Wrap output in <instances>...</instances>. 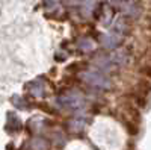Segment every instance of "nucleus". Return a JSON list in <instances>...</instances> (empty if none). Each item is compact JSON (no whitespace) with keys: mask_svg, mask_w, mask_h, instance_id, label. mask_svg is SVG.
<instances>
[{"mask_svg":"<svg viewBox=\"0 0 151 150\" xmlns=\"http://www.w3.org/2000/svg\"><path fill=\"white\" fill-rule=\"evenodd\" d=\"M79 78L86 82L88 85L94 86V88H98V90H110L112 88V79L107 76V73L104 71H100V70H83V71H79Z\"/></svg>","mask_w":151,"mask_h":150,"instance_id":"nucleus-1","label":"nucleus"},{"mask_svg":"<svg viewBox=\"0 0 151 150\" xmlns=\"http://www.w3.org/2000/svg\"><path fill=\"white\" fill-rule=\"evenodd\" d=\"M58 105L67 111H80L86 105V99L79 91H65L58 97Z\"/></svg>","mask_w":151,"mask_h":150,"instance_id":"nucleus-2","label":"nucleus"},{"mask_svg":"<svg viewBox=\"0 0 151 150\" xmlns=\"http://www.w3.org/2000/svg\"><path fill=\"white\" fill-rule=\"evenodd\" d=\"M151 94V80L147 78H142L136 83V93H134V102L139 108H145L148 103V97Z\"/></svg>","mask_w":151,"mask_h":150,"instance_id":"nucleus-3","label":"nucleus"},{"mask_svg":"<svg viewBox=\"0 0 151 150\" xmlns=\"http://www.w3.org/2000/svg\"><path fill=\"white\" fill-rule=\"evenodd\" d=\"M95 18L103 24V26H110L113 18H115V9H113V6L110 3H100V6L97 9L92 11Z\"/></svg>","mask_w":151,"mask_h":150,"instance_id":"nucleus-4","label":"nucleus"},{"mask_svg":"<svg viewBox=\"0 0 151 150\" xmlns=\"http://www.w3.org/2000/svg\"><path fill=\"white\" fill-rule=\"evenodd\" d=\"M124 41V35L121 33H116V32H113V30H109L106 35L101 36V46L107 50H115L118 49Z\"/></svg>","mask_w":151,"mask_h":150,"instance_id":"nucleus-5","label":"nucleus"},{"mask_svg":"<svg viewBox=\"0 0 151 150\" xmlns=\"http://www.w3.org/2000/svg\"><path fill=\"white\" fill-rule=\"evenodd\" d=\"M110 61L113 62V65H115L116 68H121V67H125L130 62V55L125 49H115L112 50V53L109 55Z\"/></svg>","mask_w":151,"mask_h":150,"instance_id":"nucleus-6","label":"nucleus"},{"mask_svg":"<svg viewBox=\"0 0 151 150\" xmlns=\"http://www.w3.org/2000/svg\"><path fill=\"white\" fill-rule=\"evenodd\" d=\"M121 9H122L124 17L127 18H136L142 11L141 5L136 0H124V2H121Z\"/></svg>","mask_w":151,"mask_h":150,"instance_id":"nucleus-7","label":"nucleus"},{"mask_svg":"<svg viewBox=\"0 0 151 150\" xmlns=\"http://www.w3.org/2000/svg\"><path fill=\"white\" fill-rule=\"evenodd\" d=\"M92 64L97 67V70L104 71V73H109V71H112V70L116 68L115 65H113V62L110 61L109 55H104V53L95 55V56L92 58Z\"/></svg>","mask_w":151,"mask_h":150,"instance_id":"nucleus-8","label":"nucleus"},{"mask_svg":"<svg viewBox=\"0 0 151 150\" xmlns=\"http://www.w3.org/2000/svg\"><path fill=\"white\" fill-rule=\"evenodd\" d=\"M88 121H89V120H88L86 117L77 115V117H73L71 120L67 121V128L73 133H79V132H83L85 130V128L88 126Z\"/></svg>","mask_w":151,"mask_h":150,"instance_id":"nucleus-9","label":"nucleus"},{"mask_svg":"<svg viewBox=\"0 0 151 150\" xmlns=\"http://www.w3.org/2000/svg\"><path fill=\"white\" fill-rule=\"evenodd\" d=\"M129 29H130L129 20H127V17H124V15L118 17L116 20H113L112 24H110V30L116 32V33H121V35H125L129 32Z\"/></svg>","mask_w":151,"mask_h":150,"instance_id":"nucleus-10","label":"nucleus"},{"mask_svg":"<svg viewBox=\"0 0 151 150\" xmlns=\"http://www.w3.org/2000/svg\"><path fill=\"white\" fill-rule=\"evenodd\" d=\"M27 91L33 97H42L44 91H45V85H44V82L41 79H35V80L27 83Z\"/></svg>","mask_w":151,"mask_h":150,"instance_id":"nucleus-11","label":"nucleus"},{"mask_svg":"<svg viewBox=\"0 0 151 150\" xmlns=\"http://www.w3.org/2000/svg\"><path fill=\"white\" fill-rule=\"evenodd\" d=\"M30 150H50V141L42 136H35L29 143Z\"/></svg>","mask_w":151,"mask_h":150,"instance_id":"nucleus-12","label":"nucleus"},{"mask_svg":"<svg viewBox=\"0 0 151 150\" xmlns=\"http://www.w3.org/2000/svg\"><path fill=\"white\" fill-rule=\"evenodd\" d=\"M6 130H9V132H18V130H21V121H20V118L15 114H12V112L8 114Z\"/></svg>","mask_w":151,"mask_h":150,"instance_id":"nucleus-13","label":"nucleus"},{"mask_svg":"<svg viewBox=\"0 0 151 150\" xmlns=\"http://www.w3.org/2000/svg\"><path fill=\"white\" fill-rule=\"evenodd\" d=\"M77 47L82 50V52H94L95 50V43L91 40V38H88V36H82V38H79L77 41Z\"/></svg>","mask_w":151,"mask_h":150,"instance_id":"nucleus-14","label":"nucleus"},{"mask_svg":"<svg viewBox=\"0 0 151 150\" xmlns=\"http://www.w3.org/2000/svg\"><path fill=\"white\" fill-rule=\"evenodd\" d=\"M124 126H125V129H127L129 135H133L134 136V135H137V132H139V124L132 121V120H125L124 121Z\"/></svg>","mask_w":151,"mask_h":150,"instance_id":"nucleus-15","label":"nucleus"},{"mask_svg":"<svg viewBox=\"0 0 151 150\" xmlns=\"http://www.w3.org/2000/svg\"><path fill=\"white\" fill-rule=\"evenodd\" d=\"M12 103H14L18 109H27V108H29V105H27L26 100H24L23 97H18V96L12 97Z\"/></svg>","mask_w":151,"mask_h":150,"instance_id":"nucleus-16","label":"nucleus"},{"mask_svg":"<svg viewBox=\"0 0 151 150\" xmlns=\"http://www.w3.org/2000/svg\"><path fill=\"white\" fill-rule=\"evenodd\" d=\"M139 73L144 74L147 79H151V64H147V65H144L142 68H139Z\"/></svg>","mask_w":151,"mask_h":150,"instance_id":"nucleus-17","label":"nucleus"},{"mask_svg":"<svg viewBox=\"0 0 151 150\" xmlns=\"http://www.w3.org/2000/svg\"><path fill=\"white\" fill-rule=\"evenodd\" d=\"M58 3H59V0H44V8L52 9V8H56Z\"/></svg>","mask_w":151,"mask_h":150,"instance_id":"nucleus-18","label":"nucleus"},{"mask_svg":"<svg viewBox=\"0 0 151 150\" xmlns=\"http://www.w3.org/2000/svg\"><path fill=\"white\" fill-rule=\"evenodd\" d=\"M55 59L56 61H65L67 59V53H62V50H58L55 53Z\"/></svg>","mask_w":151,"mask_h":150,"instance_id":"nucleus-19","label":"nucleus"},{"mask_svg":"<svg viewBox=\"0 0 151 150\" xmlns=\"http://www.w3.org/2000/svg\"><path fill=\"white\" fill-rule=\"evenodd\" d=\"M148 26H150V29H151V18L148 20Z\"/></svg>","mask_w":151,"mask_h":150,"instance_id":"nucleus-20","label":"nucleus"},{"mask_svg":"<svg viewBox=\"0 0 151 150\" xmlns=\"http://www.w3.org/2000/svg\"><path fill=\"white\" fill-rule=\"evenodd\" d=\"M150 53H151V50H150Z\"/></svg>","mask_w":151,"mask_h":150,"instance_id":"nucleus-21","label":"nucleus"}]
</instances>
